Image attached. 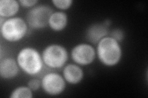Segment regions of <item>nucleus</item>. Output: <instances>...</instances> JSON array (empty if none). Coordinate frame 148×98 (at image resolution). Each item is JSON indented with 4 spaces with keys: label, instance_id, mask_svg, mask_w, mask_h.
<instances>
[{
    "label": "nucleus",
    "instance_id": "f257e3e1",
    "mask_svg": "<svg viewBox=\"0 0 148 98\" xmlns=\"http://www.w3.org/2000/svg\"><path fill=\"white\" fill-rule=\"evenodd\" d=\"M16 59L20 69L32 77L39 75L45 65L41 54L32 47H25L21 49Z\"/></svg>",
    "mask_w": 148,
    "mask_h": 98
},
{
    "label": "nucleus",
    "instance_id": "f03ea898",
    "mask_svg": "<svg viewBox=\"0 0 148 98\" xmlns=\"http://www.w3.org/2000/svg\"><path fill=\"white\" fill-rule=\"evenodd\" d=\"M96 45V55L103 65L113 67L119 63L122 57V49L119 42L108 36Z\"/></svg>",
    "mask_w": 148,
    "mask_h": 98
},
{
    "label": "nucleus",
    "instance_id": "7ed1b4c3",
    "mask_svg": "<svg viewBox=\"0 0 148 98\" xmlns=\"http://www.w3.org/2000/svg\"><path fill=\"white\" fill-rule=\"evenodd\" d=\"M28 26L26 20L21 17L7 18L0 25L1 36L9 43H17L21 41L27 34Z\"/></svg>",
    "mask_w": 148,
    "mask_h": 98
},
{
    "label": "nucleus",
    "instance_id": "20e7f679",
    "mask_svg": "<svg viewBox=\"0 0 148 98\" xmlns=\"http://www.w3.org/2000/svg\"><path fill=\"white\" fill-rule=\"evenodd\" d=\"M41 56L46 66L51 69H59L66 65L69 58V53L64 46L53 44L46 47Z\"/></svg>",
    "mask_w": 148,
    "mask_h": 98
},
{
    "label": "nucleus",
    "instance_id": "39448f33",
    "mask_svg": "<svg viewBox=\"0 0 148 98\" xmlns=\"http://www.w3.org/2000/svg\"><path fill=\"white\" fill-rule=\"evenodd\" d=\"M53 9L45 4H40L31 8L26 16V22L31 28L41 30L48 26Z\"/></svg>",
    "mask_w": 148,
    "mask_h": 98
},
{
    "label": "nucleus",
    "instance_id": "423d86ee",
    "mask_svg": "<svg viewBox=\"0 0 148 98\" xmlns=\"http://www.w3.org/2000/svg\"><path fill=\"white\" fill-rule=\"evenodd\" d=\"M66 87V82L63 76L56 72H48L41 79V88L46 94L49 96L61 95Z\"/></svg>",
    "mask_w": 148,
    "mask_h": 98
},
{
    "label": "nucleus",
    "instance_id": "0eeeda50",
    "mask_svg": "<svg viewBox=\"0 0 148 98\" xmlns=\"http://www.w3.org/2000/svg\"><path fill=\"white\" fill-rule=\"evenodd\" d=\"M96 56L95 49L91 44L82 43L72 48L71 57L75 64L82 66L91 64Z\"/></svg>",
    "mask_w": 148,
    "mask_h": 98
},
{
    "label": "nucleus",
    "instance_id": "6e6552de",
    "mask_svg": "<svg viewBox=\"0 0 148 98\" xmlns=\"http://www.w3.org/2000/svg\"><path fill=\"white\" fill-rule=\"evenodd\" d=\"M109 33V26L104 22L96 23L90 25L86 30L85 38L90 44H98L99 42Z\"/></svg>",
    "mask_w": 148,
    "mask_h": 98
},
{
    "label": "nucleus",
    "instance_id": "1a4fd4ad",
    "mask_svg": "<svg viewBox=\"0 0 148 98\" xmlns=\"http://www.w3.org/2000/svg\"><path fill=\"white\" fill-rule=\"evenodd\" d=\"M20 68L16 59L11 57L1 59L0 62V76L5 80H11L17 76Z\"/></svg>",
    "mask_w": 148,
    "mask_h": 98
},
{
    "label": "nucleus",
    "instance_id": "9d476101",
    "mask_svg": "<svg viewBox=\"0 0 148 98\" xmlns=\"http://www.w3.org/2000/svg\"><path fill=\"white\" fill-rule=\"evenodd\" d=\"M62 76L66 83L71 85H77L83 80L84 72L79 65L69 64L64 66Z\"/></svg>",
    "mask_w": 148,
    "mask_h": 98
},
{
    "label": "nucleus",
    "instance_id": "9b49d317",
    "mask_svg": "<svg viewBox=\"0 0 148 98\" xmlns=\"http://www.w3.org/2000/svg\"><path fill=\"white\" fill-rule=\"evenodd\" d=\"M68 23V16L63 11L53 12L50 16L48 26L53 31L59 32L66 28Z\"/></svg>",
    "mask_w": 148,
    "mask_h": 98
},
{
    "label": "nucleus",
    "instance_id": "f8f14e48",
    "mask_svg": "<svg viewBox=\"0 0 148 98\" xmlns=\"http://www.w3.org/2000/svg\"><path fill=\"white\" fill-rule=\"evenodd\" d=\"M19 1L17 0H1L0 1V17L9 18L14 17L19 10Z\"/></svg>",
    "mask_w": 148,
    "mask_h": 98
},
{
    "label": "nucleus",
    "instance_id": "ddd939ff",
    "mask_svg": "<svg viewBox=\"0 0 148 98\" xmlns=\"http://www.w3.org/2000/svg\"><path fill=\"white\" fill-rule=\"evenodd\" d=\"M11 98H32L33 91L27 86H19L14 89L9 96Z\"/></svg>",
    "mask_w": 148,
    "mask_h": 98
},
{
    "label": "nucleus",
    "instance_id": "4468645a",
    "mask_svg": "<svg viewBox=\"0 0 148 98\" xmlns=\"http://www.w3.org/2000/svg\"><path fill=\"white\" fill-rule=\"evenodd\" d=\"M51 3L56 7L62 11L70 8L73 1L72 0H53Z\"/></svg>",
    "mask_w": 148,
    "mask_h": 98
},
{
    "label": "nucleus",
    "instance_id": "2eb2a0df",
    "mask_svg": "<svg viewBox=\"0 0 148 98\" xmlns=\"http://www.w3.org/2000/svg\"><path fill=\"white\" fill-rule=\"evenodd\" d=\"M109 36H110L111 38H112L115 41L119 42V43H121V42L123 40L124 37H125L123 31L119 28L113 30L110 32H109Z\"/></svg>",
    "mask_w": 148,
    "mask_h": 98
},
{
    "label": "nucleus",
    "instance_id": "dca6fc26",
    "mask_svg": "<svg viewBox=\"0 0 148 98\" xmlns=\"http://www.w3.org/2000/svg\"><path fill=\"white\" fill-rule=\"evenodd\" d=\"M27 87L32 91H38L41 88V80L37 78H32L27 82Z\"/></svg>",
    "mask_w": 148,
    "mask_h": 98
},
{
    "label": "nucleus",
    "instance_id": "f3484780",
    "mask_svg": "<svg viewBox=\"0 0 148 98\" xmlns=\"http://www.w3.org/2000/svg\"><path fill=\"white\" fill-rule=\"evenodd\" d=\"M20 5L26 8H32L36 6L38 1L37 0H20Z\"/></svg>",
    "mask_w": 148,
    "mask_h": 98
}]
</instances>
